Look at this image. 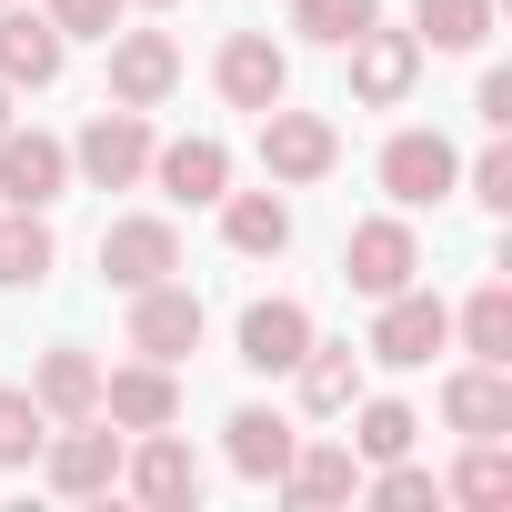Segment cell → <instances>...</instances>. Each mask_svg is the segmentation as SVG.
<instances>
[{
	"label": "cell",
	"instance_id": "obj_9",
	"mask_svg": "<svg viewBox=\"0 0 512 512\" xmlns=\"http://www.w3.org/2000/svg\"><path fill=\"white\" fill-rule=\"evenodd\" d=\"M342 51H352V101H372V111H392V101L422 81V41H412V31H382V21H372V31H352Z\"/></svg>",
	"mask_w": 512,
	"mask_h": 512
},
{
	"label": "cell",
	"instance_id": "obj_3",
	"mask_svg": "<svg viewBox=\"0 0 512 512\" xmlns=\"http://www.w3.org/2000/svg\"><path fill=\"white\" fill-rule=\"evenodd\" d=\"M131 352L141 362H191L201 352V292L191 282H141L131 292Z\"/></svg>",
	"mask_w": 512,
	"mask_h": 512
},
{
	"label": "cell",
	"instance_id": "obj_35",
	"mask_svg": "<svg viewBox=\"0 0 512 512\" xmlns=\"http://www.w3.org/2000/svg\"><path fill=\"white\" fill-rule=\"evenodd\" d=\"M0 131H11V81H0Z\"/></svg>",
	"mask_w": 512,
	"mask_h": 512
},
{
	"label": "cell",
	"instance_id": "obj_8",
	"mask_svg": "<svg viewBox=\"0 0 512 512\" xmlns=\"http://www.w3.org/2000/svg\"><path fill=\"white\" fill-rule=\"evenodd\" d=\"M71 191V151L51 131H0V201L11 211H51Z\"/></svg>",
	"mask_w": 512,
	"mask_h": 512
},
{
	"label": "cell",
	"instance_id": "obj_30",
	"mask_svg": "<svg viewBox=\"0 0 512 512\" xmlns=\"http://www.w3.org/2000/svg\"><path fill=\"white\" fill-rule=\"evenodd\" d=\"M412 402H362V432H352V452L362 462H392V452H412Z\"/></svg>",
	"mask_w": 512,
	"mask_h": 512
},
{
	"label": "cell",
	"instance_id": "obj_10",
	"mask_svg": "<svg viewBox=\"0 0 512 512\" xmlns=\"http://www.w3.org/2000/svg\"><path fill=\"white\" fill-rule=\"evenodd\" d=\"M332 161H342V141H332L322 111H282V101L262 111V171L272 181H322Z\"/></svg>",
	"mask_w": 512,
	"mask_h": 512
},
{
	"label": "cell",
	"instance_id": "obj_27",
	"mask_svg": "<svg viewBox=\"0 0 512 512\" xmlns=\"http://www.w3.org/2000/svg\"><path fill=\"white\" fill-rule=\"evenodd\" d=\"M452 502L502 512V502H512V452H502V442H472V452H462V472H452Z\"/></svg>",
	"mask_w": 512,
	"mask_h": 512
},
{
	"label": "cell",
	"instance_id": "obj_24",
	"mask_svg": "<svg viewBox=\"0 0 512 512\" xmlns=\"http://www.w3.org/2000/svg\"><path fill=\"white\" fill-rule=\"evenodd\" d=\"M31 402H41L51 422L101 412V362H91V352H51V362H41V382H31Z\"/></svg>",
	"mask_w": 512,
	"mask_h": 512
},
{
	"label": "cell",
	"instance_id": "obj_32",
	"mask_svg": "<svg viewBox=\"0 0 512 512\" xmlns=\"http://www.w3.org/2000/svg\"><path fill=\"white\" fill-rule=\"evenodd\" d=\"M472 201H482V211H512V151H502V141L472 161Z\"/></svg>",
	"mask_w": 512,
	"mask_h": 512
},
{
	"label": "cell",
	"instance_id": "obj_5",
	"mask_svg": "<svg viewBox=\"0 0 512 512\" xmlns=\"http://www.w3.org/2000/svg\"><path fill=\"white\" fill-rule=\"evenodd\" d=\"M171 91H181L171 31H111V101H121V111H161Z\"/></svg>",
	"mask_w": 512,
	"mask_h": 512
},
{
	"label": "cell",
	"instance_id": "obj_7",
	"mask_svg": "<svg viewBox=\"0 0 512 512\" xmlns=\"http://www.w3.org/2000/svg\"><path fill=\"white\" fill-rule=\"evenodd\" d=\"M171 272H181V231L171 221L141 211V221H111L101 231V282L111 292H141V282H171Z\"/></svg>",
	"mask_w": 512,
	"mask_h": 512
},
{
	"label": "cell",
	"instance_id": "obj_15",
	"mask_svg": "<svg viewBox=\"0 0 512 512\" xmlns=\"http://www.w3.org/2000/svg\"><path fill=\"white\" fill-rule=\"evenodd\" d=\"M121 482L141 492V502H161V512H181L191 492H201V462H191V442L161 422V432H141V452H121Z\"/></svg>",
	"mask_w": 512,
	"mask_h": 512
},
{
	"label": "cell",
	"instance_id": "obj_26",
	"mask_svg": "<svg viewBox=\"0 0 512 512\" xmlns=\"http://www.w3.org/2000/svg\"><path fill=\"white\" fill-rule=\"evenodd\" d=\"M462 342H472V362H512V282H482L462 302Z\"/></svg>",
	"mask_w": 512,
	"mask_h": 512
},
{
	"label": "cell",
	"instance_id": "obj_19",
	"mask_svg": "<svg viewBox=\"0 0 512 512\" xmlns=\"http://www.w3.org/2000/svg\"><path fill=\"white\" fill-rule=\"evenodd\" d=\"M292 372H302V412H322V422L362 402V352H352V342H322V332H312Z\"/></svg>",
	"mask_w": 512,
	"mask_h": 512
},
{
	"label": "cell",
	"instance_id": "obj_36",
	"mask_svg": "<svg viewBox=\"0 0 512 512\" xmlns=\"http://www.w3.org/2000/svg\"><path fill=\"white\" fill-rule=\"evenodd\" d=\"M151 11H171V0H151Z\"/></svg>",
	"mask_w": 512,
	"mask_h": 512
},
{
	"label": "cell",
	"instance_id": "obj_31",
	"mask_svg": "<svg viewBox=\"0 0 512 512\" xmlns=\"http://www.w3.org/2000/svg\"><path fill=\"white\" fill-rule=\"evenodd\" d=\"M51 31L61 41H111L121 31V0H51Z\"/></svg>",
	"mask_w": 512,
	"mask_h": 512
},
{
	"label": "cell",
	"instance_id": "obj_33",
	"mask_svg": "<svg viewBox=\"0 0 512 512\" xmlns=\"http://www.w3.org/2000/svg\"><path fill=\"white\" fill-rule=\"evenodd\" d=\"M372 492H382V502H402V512H412V502H432V492H442V482H432V472H412V462H402V452H392V472H382V482H372Z\"/></svg>",
	"mask_w": 512,
	"mask_h": 512
},
{
	"label": "cell",
	"instance_id": "obj_2",
	"mask_svg": "<svg viewBox=\"0 0 512 512\" xmlns=\"http://www.w3.org/2000/svg\"><path fill=\"white\" fill-rule=\"evenodd\" d=\"M71 171L91 181V191H131L141 171H151V111H91V131L71 141Z\"/></svg>",
	"mask_w": 512,
	"mask_h": 512
},
{
	"label": "cell",
	"instance_id": "obj_34",
	"mask_svg": "<svg viewBox=\"0 0 512 512\" xmlns=\"http://www.w3.org/2000/svg\"><path fill=\"white\" fill-rule=\"evenodd\" d=\"M472 111H482L492 131H512V71H482V91H472Z\"/></svg>",
	"mask_w": 512,
	"mask_h": 512
},
{
	"label": "cell",
	"instance_id": "obj_18",
	"mask_svg": "<svg viewBox=\"0 0 512 512\" xmlns=\"http://www.w3.org/2000/svg\"><path fill=\"white\" fill-rule=\"evenodd\" d=\"M221 432H231V472H241V482H282V462L302 452V432H292L282 412H262V402H241Z\"/></svg>",
	"mask_w": 512,
	"mask_h": 512
},
{
	"label": "cell",
	"instance_id": "obj_4",
	"mask_svg": "<svg viewBox=\"0 0 512 512\" xmlns=\"http://www.w3.org/2000/svg\"><path fill=\"white\" fill-rule=\"evenodd\" d=\"M442 342H452V312H442L432 292H412V282H402V292H382V322H372V342H362V352H372V362H392V372H422Z\"/></svg>",
	"mask_w": 512,
	"mask_h": 512
},
{
	"label": "cell",
	"instance_id": "obj_6",
	"mask_svg": "<svg viewBox=\"0 0 512 512\" xmlns=\"http://www.w3.org/2000/svg\"><path fill=\"white\" fill-rule=\"evenodd\" d=\"M211 81H221V101H231V111H272V101L292 91V61H282V41H272V31H231V41H221V61H211Z\"/></svg>",
	"mask_w": 512,
	"mask_h": 512
},
{
	"label": "cell",
	"instance_id": "obj_1",
	"mask_svg": "<svg viewBox=\"0 0 512 512\" xmlns=\"http://www.w3.org/2000/svg\"><path fill=\"white\" fill-rule=\"evenodd\" d=\"M121 452H131V442H121V422H101V412L41 432V472H51V492H71V502L111 492V482H121Z\"/></svg>",
	"mask_w": 512,
	"mask_h": 512
},
{
	"label": "cell",
	"instance_id": "obj_16",
	"mask_svg": "<svg viewBox=\"0 0 512 512\" xmlns=\"http://www.w3.org/2000/svg\"><path fill=\"white\" fill-rule=\"evenodd\" d=\"M61 31H51V11H11V0H0V81L11 91H51L61 81Z\"/></svg>",
	"mask_w": 512,
	"mask_h": 512
},
{
	"label": "cell",
	"instance_id": "obj_22",
	"mask_svg": "<svg viewBox=\"0 0 512 512\" xmlns=\"http://www.w3.org/2000/svg\"><path fill=\"white\" fill-rule=\"evenodd\" d=\"M282 492H292V502H312V512H332V502H352V492H362V462H352L342 442H312V452H292V462H282Z\"/></svg>",
	"mask_w": 512,
	"mask_h": 512
},
{
	"label": "cell",
	"instance_id": "obj_12",
	"mask_svg": "<svg viewBox=\"0 0 512 512\" xmlns=\"http://www.w3.org/2000/svg\"><path fill=\"white\" fill-rule=\"evenodd\" d=\"M412 272H422L412 221H362V231L342 241V282H352V292H372V302H382V292H402Z\"/></svg>",
	"mask_w": 512,
	"mask_h": 512
},
{
	"label": "cell",
	"instance_id": "obj_13",
	"mask_svg": "<svg viewBox=\"0 0 512 512\" xmlns=\"http://www.w3.org/2000/svg\"><path fill=\"white\" fill-rule=\"evenodd\" d=\"M442 422H452L462 442H502V432H512V362L452 372V382H442Z\"/></svg>",
	"mask_w": 512,
	"mask_h": 512
},
{
	"label": "cell",
	"instance_id": "obj_23",
	"mask_svg": "<svg viewBox=\"0 0 512 512\" xmlns=\"http://www.w3.org/2000/svg\"><path fill=\"white\" fill-rule=\"evenodd\" d=\"M51 262H61L51 221H41V211H0V292H31V282H51Z\"/></svg>",
	"mask_w": 512,
	"mask_h": 512
},
{
	"label": "cell",
	"instance_id": "obj_28",
	"mask_svg": "<svg viewBox=\"0 0 512 512\" xmlns=\"http://www.w3.org/2000/svg\"><path fill=\"white\" fill-rule=\"evenodd\" d=\"M382 21V0H292V31H312V41H352V31H372Z\"/></svg>",
	"mask_w": 512,
	"mask_h": 512
},
{
	"label": "cell",
	"instance_id": "obj_25",
	"mask_svg": "<svg viewBox=\"0 0 512 512\" xmlns=\"http://www.w3.org/2000/svg\"><path fill=\"white\" fill-rule=\"evenodd\" d=\"M412 21H422V31H412L422 51H482V41H492V0H422Z\"/></svg>",
	"mask_w": 512,
	"mask_h": 512
},
{
	"label": "cell",
	"instance_id": "obj_29",
	"mask_svg": "<svg viewBox=\"0 0 512 512\" xmlns=\"http://www.w3.org/2000/svg\"><path fill=\"white\" fill-rule=\"evenodd\" d=\"M41 432H51V412H41L31 392H0V472L41 462Z\"/></svg>",
	"mask_w": 512,
	"mask_h": 512
},
{
	"label": "cell",
	"instance_id": "obj_11",
	"mask_svg": "<svg viewBox=\"0 0 512 512\" xmlns=\"http://www.w3.org/2000/svg\"><path fill=\"white\" fill-rule=\"evenodd\" d=\"M452 181H462V161H452V141H442V131H392V141H382V191H392L402 211L442 201Z\"/></svg>",
	"mask_w": 512,
	"mask_h": 512
},
{
	"label": "cell",
	"instance_id": "obj_17",
	"mask_svg": "<svg viewBox=\"0 0 512 512\" xmlns=\"http://www.w3.org/2000/svg\"><path fill=\"white\" fill-rule=\"evenodd\" d=\"M151 181H161L171 201L201 211V201L231 191V151H221V141H151Z\"/></svg>",
	"mask_w": 512,
	"mask_h": 512
},
{
	"label": "cell",
	"instance_id": "obj_21",
	"mask_svg": "<svg viewBox=\"0 0 512 512\" xmlns=\"http://www.w3.org/2000/svg\"><path fill=\"white\" fill-rule=\"evenodd\" d=\"M221 241L251 251V262H272V251L292 241V201L282 191H221Z\"/></svg>",
	"mask_w": 512,
	"mask_h": 512
},
{
	"label": "cell",
	"instance_id": "obj_14",
	"mask_svg": "<svg viewBox=\"0 0 512 512\" xmlns=\"http://www.w3.org/2000/svg\"><path fill=\"white\" fill-rule=\"evenodd\" d=\"M101 422H121V432H161V422H181V382H171V362H121V372L101 382Z\"/></svg>",
	"mask_w": 512,
	"mask_h": 512
},
{
	"label": "cell",
	"instance_id": "obj_20",
	"mask_svg": "<svg viewBox=\"0 0 512 512\" xmlns=\"http://www.w3.org/2000/svg\"><path fill=\"white\" fill-rule=\"evenodd\" d=\"M302 342H312V312H302V302H251V312H241V362H251V372H292Z\"/></svg>",
	"mask_w": 512,
	"mask_h": 512
}]
</instances>
